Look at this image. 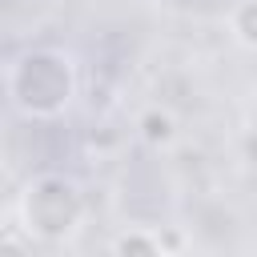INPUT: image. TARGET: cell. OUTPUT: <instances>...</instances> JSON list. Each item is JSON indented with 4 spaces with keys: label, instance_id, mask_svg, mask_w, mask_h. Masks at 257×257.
I'll list each match as a JSON object with an SVG mask.
<instances>
[{
    "label": "cell",
    "instance_id": "1",
    "mask_svg": "<svg viewBox=\"0 0 257 257\" xmlns=\"http://www.w3.org/2000/svg\"><path fill=\"white\" fill-rule=\"evenodd\" d=\"M4 88L8 104L24 120H56L76 100V60L64 48H24L20 56L8 60Z\"/></svg>",
    "mask_w": 257,
    "mask_h": 257
},
{
    "label": "cell",
    "instance_id": "2",
    "mask_svg": "<svg viewBox=\"0 0 257 257\" xmlns=\"http://www.w3.org/2000/svg\"><path fill=\"white\" fill-rule=\"evenodd\" d=\"M84 213H88V201H84L80 181L68 177V173H56V169H44V173L28 177L24 189L16 193V205H12L16 229L32 245L72 241L84 225Z\"/></svg>",
    "mask_w": 257,
    "mask_h": 257
},
{
    "label": "cell",
    "instance_id": "3",
    "mask_svg": "<svg viewBox=\"0 0 257 257\" xmlns=\"http://www.w3.org/2000/svg\"><path fill=\"white\" fill-rule=\"evenodd\" d=\"M137 137H141L149 149H169V145L177 141V116H173V108H165L161 100L149 104V108L137 116Z\"/></svg>",
    "mask_w": 257,
    "mask_h": 257
},
{
    "label": "cell",
    "instance_id": "4",
    "mask_svg": "<svg viewBox=\"0 0 257 257\" xmlns=\"http://www.w3.org/2000/svg\"><path fill=\"white\" fill-rule=\"evenodd\" d=\"M229 32H233V40H237L241 48L257 52V0L233 4V12H229Z\"/></svg>",
    "mask_w": 257,
    "mask_h": 257
},
{
    "label": "cell",
    "instance_id": "5",
    "mask_svg": "<svg viewBox=\"0 0 257 257\" xmlns=\"http://www.w3.org/2000/svg\"><path fill=\"white\" fill-rule=\"evenodd\" d=\"M112 253H145V257H157V253H165V237L161 233H153V229H128V233H120L116 241H112Z\"/></svg>",
    "mask_w": 257,
    "mask_h": 257
},
{
    "label": "cell",
    "instance_id": "6",
    "mask_svg": "<svg viewBox=\"0 0 257 257\" xmlns=\"http://www.w3.org/2000/svg\"><path fill=\"white\" fill-rule=\"evenodd\" d=\"M249 149H253V157H257V128H253V137H249Z\"/></svg>",
    "mask_w": 257,
    "mask_h": 257
}]
</instances>
